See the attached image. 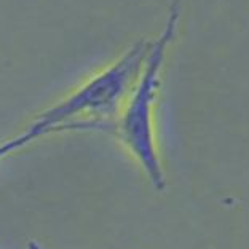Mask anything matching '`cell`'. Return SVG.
<instances>
[{
  "instance_id": "obj_1",
  "label": "cell",
  "mask_w": 249,
  "mask_h": 249,
  "mask_svg": "<svg viewBox=\"0 0 249 249\" xmlns=\"http://www.w3.org/2000/svg\"><path fill=\"white\" fill-rule=\"evenodd\" d=\"M152 42L139 40L118 61L109 66L91 80L50 107L37 117L26 133L36 141L43 134L61 129H85L83 117H88L89 129L110 131L122 101L133 91L142 72Z\"/></svg>"
},
{
  "instance_id": "obj_3",
  "label": "cell",
  "mask_w": 249,
  "mask_h": 249,
  "mask_svg": "<svg viewBox=\"0 0 249 249\" xmlns=\"http://www.w3.org/2000/svg\"><path fill=\"white\" fill-rule=\"evenodd\" d=\"M32 141L34 139L24 131L22 134L16 136V138H13V139H8V141H3V142H0V160H2V158H5V157L11 155L13 152L22 149L24 145L32 142Z\"/></svg>"
},
{
  "instance_id": "obj_2",
  "label": "cell",
  "mask_w": 249,
  "mask_h": 249,
  "mask_svg": "<svg viewBox=\"0 0 249 249\" xmlns=\"http://www.w3.org/2000/svg\"><path fill=\"white\" fill-rule=\"evenodd\" d=\"M179 21V8L174 5L166 21V26L160 37L150 45L145 66L129 93L122 115L114 120L110 131L126 145L131 155L149 178L157 190H163L166 185L165 171L160 154H158L155 133H154V104L160 87V71L165 62L166 50L174 40Z\"/></svg>"
}]
</instances>
